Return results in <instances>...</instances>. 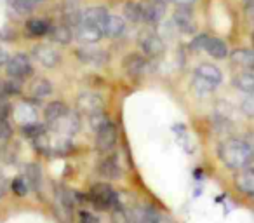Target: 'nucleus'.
<instances>
[{
	"mask_svg": "<svg viewBox=\"0 0 254 223\" xmlns=\"http://www.w3.org/2000/svg\"><path fill=\"white\" fill-rule=\"evenodd\" d=\"M218 157L228 169L240 171L254 162V149L249 142L242 138H230L223 142L218 149Z\"/></svg>",
	"mask_w": 254,
	"mask_h": 223,
	"instance_id": "obj_1",
	"label": "nucleus"
},
{
	"mask_svg": "<svg viewBox=\"0 0 254 223\" xmlns=\"http://www.w3.org/2000/svg\"><path fill=\"white\" fill-rule=\"evenodd\" d=\"M223 75L221 70L218 67L211 63H202L200 67H197L193 77V85L202 92H211L221 84Z\"/></svg>",
	"mask_w": 254,
	"mask_h": 223,
	"instance_id": "obj_2",
	"label": "nucleus"
},
{
	"mask_svg": "<svg viewBox=\"0 0 254 223\" xmlns=\"http://www.w3.org/2000/svg\"><path fill=\"white\" fill-rule=\"evenodd\" d=\"M89 199L92 201V204L98 209H115L119 208V195L115 194L112 187L108 183H96L94 187L91 188V194H89Z\"/></svg>",
	"mask_w": 254,
	"mask_h": 223,
	"instance_id": "obj_3",
	"label": "nucleus"
},
{
	"mask_svg": "<svg viewBox=\"0 0 254 223\" xmlns=\"http://www.w3.org/2000/svg\"><path fill=\"white\" fill-rule=\"evenodd\" d=\"M103 108H105V101L103 98L98 94V92H92V91H84L78 94L77 98V112L80 115H96V114H101Z\"/></svg>",
	"mask_w": 254,
	"mask_h": 223,
	"instance_id": "obj_4",
	"label": "nucleus"
},
{
	"mask_svg": "<svg viewBox=\"0 0 254 223\" xmlns=\"http://www.w3.org/2000/svg\"><path fill=\"white\" fill-rule=\"evenodd\" d=\"M5 68H7V75L14 78H28L32 77L33 74V67L30 58L26 56L25 53H18L14 56L9 58V61L5 63Z\"/></svg>",
	"mask_w": 254,
	"mask_h": 223,
	"instance_id": "obj_5",
	"label": "nucleus"
},
{
	"mask_svg": "<svg viewBox=\"0 0 254 223\" xmlns=\"http://www.w3.org/2000/svg\"><path fill=\"white\" fill-rule=\"evenodd\" d=\"M78 112H71L68 110L66 114L61 115L60 119H56L54 122H51V129H53L56 135L61 136H73L75 133L80 129V119H78Z\"/></svg>",
	"mask_w": 254,
	"mask_h": 223,
	"instance_id": "obj_6",
	"label": "nucleus"
},
{
	"mask_svg": "<svg viewBox=\"0 0 254 223\" xmlns=\"http://www.w3.org/2000/svg\"><path fill=\"white\" fill-rule=\"evenodd\" d=\"M115 143H117V128L113 122L106 121L96 131V150L99 153H108L113 150Z\"/></svg>",
	"mask_w": 254,
	"mask_h": 223,
	"instance_id": "obj_7",
	"label": "nucleus"
},
{
	"mask_svg": "<svg viewBox=\"0 0 254 223\" xmlns=\"http://www.w3.org/2000/svg\"><path fill=\"white\" fill-rule=\"evenodd\" d=\"M139 46H141L143 53L148 58H152V60L160 58L164 54V51H166V44L155 32H143L139 35Z\"/></svg>",
	"mask_w": 254,
	"mask_h": 223,
	"instance_id": "obj_8",
	"label": "nucleus"
},
{
	"mask_svg": "<svg viewBox=\"0 0 254 223\" xmlns=\"http://www.w3.org/2000/svg\"><path fill=\"white\" fill-rule=\"evenodd\" d=\"M77 58L82 63L92 65V67H101L108 61V53L101 47H96L94 44H84L77 49Z\"/></svg>",
	"mask_w": 254,
	"mask_h": 223,
	"instance_id": "obj_9",
	"label": "nucleus"
},
{
	"mask_svg": "<svg viewBox=\"0 0 254 223\" xmlns=\"http://www.w3.org/2000/svg\"><path fill=\"white\" fill-rule=\"evenodd\" d=\"M141 12H143V21L148 25H155L164 18L167 11V4L164 0H141Z\"/></svg>",
	"mask_w": 254,
	"mask_h": 223,
	"instance_id": "obj_10",
	"label": "nucleus"
},
{
	"mask_svg": "<svg viewBox=\"0 0 254 223\" xmlns=\"http://www.w3.org/2000/svg\"><path fill=\"white\" fill-rule=\"evenodd\" d=\"M103 37H105L103 30L96 25H91V23L80 21L75 26V39L80 44H98Z\"/></svg>",
	"mask_w": 254,
	"mask_h": 223,
	"instance_id": "obj_11",
	"label": "nucleus"
},
{
	"mask_svg": "<svg viewBox=\"0 0 254 223\" xmlns=\"http://www.w3.org/2000/svg\"><path fill=\"white\" fill-rule=\"evenodd\" d=\"M33 54H35L37 61L47 68L58 67L61 61V53L54 46H49V44H39V46H35Z\"/></svg>",
	"mask_w": 254,
	"mask_h": 223,
	"instance_id": "obj_12",
	"label": "nucleus"
},
{
	"mask_svg": "<svg viewBox=\"0 0 254 223\" xmlns=\"http://www.w3.org/2000/svg\"><path fill=\"white\" fill-rule=\"evenodd\" d=\"M233 183L240 194L247 195V197H254V166H247L237 171Z\"/></svg>",
	"mask_w": 254,
	"mask_h": 223,
	"instance_id": "obj_13",
	"label": "nucleus"
},
{
	"mask_svg": "<svg viewBox=\"0 0 254 223\" xmlns=\"http://www.w3.org/2000/svg\"><path fill=\"white\" fill-rule=\"evenodd\" d=\"M174 23H176L178 30L183 33H193L197 30L190 5H178L176 11H174Z\"/></svg>",
	"mask_w": 254,
	"mask_h": 223,
	"instance_id": "obj_14",
	"label": "nucleus"
},
{
	"mask_svg": "<svg viewBox=\"0 0 254 223\" xmlns=\"http://www.w3.org/2000/svg\"><path fill=\"white\" fill-rule=\"evenodd\" d=\"M122 67L127 75H131V77L136 78V77H141V75L148 70V61H146V58H143L141 54L131 53V54H127L126 60L122 61Z\"/></svg>",
	"mask_w": 254,
	"mask_h": 223,
	"instance_id": "obj_15",
	"label": "nucleus"
},
{
	"mask_svg": "<svg viewBox=\"0 0 254 223\" xmlns=\"http://www.w3.org/2000/svg\"><path fill=\"white\" fill-rule=\"evenodd\" d=\"M82 18V11H80V4L78 0H64L63 2V23L71 28L80 23Z\"/></svg>",
	"mask_w": 254,
	"mask_h": 223,
	"instance_id": "obj_16",
	"label": "nucleus"
},
{
	"mask_svg": "<svg viewBox=\"0 0 254 223\" xmlns=\"http://www.w3.org/2000/svg\"><path fill=\"white\" fill-rule=\"evenodd\" d=\"M103 33H105V37H110V39H119V37H122L126 33V21L120 16L110 14L106 18L105 26H103Z\"/></svg>",
	"mask_w": 254,
	"mask_h": 223,
	"instance_id": "obj_17",
	"label": "nucleus"
},
{
	"mask_svg": "<svg viewBox=\"0 0 254 223\" xmlns=\"http://www.w3.org/2000/svg\"><path fill=\"white\" fill-rule=\"evenodd\" d=\"M108 11L105 7H87L84 12H82V18L80 21H85V23H91V25H96L103 30L106 23V18H108Z\"/></svg>",
	"mask_w": 254,
	"mask_h": 223,
	"instance_id": "obj_18",
	"label": "nucleus"
},
{
	"mask_svg": "<svg viewBox=\"0 0 254 223\" xmlns=\"http://www.w3.org/2000/svg\"><path fill=\"white\" fill-rule=\"evenodd\" d=\"M132 223H162V218L159 216V213L150 206L145 208H136L131 215Z\"/></svg>",
	"mask_w": 254,
	"mask_h": 223,
	"instance_id": "obj_19",
	"label": "nucleus"
},
{
	"mask_svg": "<svg viewBox=\"0 0 254 223\" xmlns=\"http://www.w3.org/2000/svg\"><path fill=\"white\" fill-rule=\"evenodd\" d=\"M51 92H53V84H51V80H47V78H44V77L37 78L32 84V87H30V96H32L35 101L46 99L47 96H51Z\"/></svg>",
	"mask_w": 254,
	"mask_h": 223,
	"instance_id": "obj_20",
	"label": "nucleus"
},
{
	"mask_svg": "<svg viewBox=\"0 0 254 223\" xmlns=\"http://www.w3.org/2000/svg\"><path fill=\"white\" fill-rule=\"evenodd\" d=\"M99 174L108 178V180H113V178L120 176V166H119L117 155H108L101 160V164H99Z\"/></svg>",
	"mask_w": 254,
	"mask_h": 223,
	"instance_id": "obj_21",
	"label": "nucleus"
},
{
	"mask_svg": "<svg viewBox=\"0 0 254 223\" xmlns=\"http://www.w3.org/2000/svg\"><path fill=\"white\" fill-rule=\"evenodd\" d=\"M14 119L19 122V124H28V122H35L37 121V112L30 103L23 101L19 103L14 108Z\"/></svg>",
	"mask_w": 254,
	"mask_h": 223,
	"instance_id": "obj_22",
	"label": "nucleus"
},
{
	"mask_svg": "<svg viewBox=\"0 0 254 223\" xmlns=\"http://www.w3.org/2000/svg\"><path fill=\"white\" fill-rule=\"evenodd\" d=\"M73 30L75 28H71V26H68L63 23V25H60V26H53L49 33H51V37H53L54 42L61 44V46H66V44H70L71 39L75 37Z\"/></svg>",
	"mask_w": 254,
	"mask_h": 223,
	"instance_id": "obj_23",
	"label": "nucleus"
},
{
	"mask_svg": "<svg viewBox=\"0 0 254 223\" xmlns=\"http://www.w3.org/2000/svg\"><path fill=\"white\" fill-rule=\"evenodd\" d=\"M232 61L240 68L254 70V51L251 49H237L232 53Z\"/></svg>",
	"mask_w": 254,
	"mask_h": 223,
	"instance_id": "obj_24",
	"label": "nucleus"
},
{
	"mask_svg": "<svg viewBox=\"0 0 254 223\" xmlns=\"http://www.w3.org/2000/svg\"><path fill=\"white\" fill-rule=\"evenodd\" d=\"M51 32V25L46 21V19H39L33 18L26 21V33L32 37H44Z\"/></svg>",
	"mask_w": 254,
	"mask_h": 223,
	"instance_id": "obj_25",
	"label": "nucleus"
},
{
	"mask_svg": "<svg viewBox=\"0 0 254 223\" xmlns=\"http://www.w3.org/2000/svg\"><path fill=\"white\" fill-rule=\"evenodd\" d=\"M205 51H207L209 56H212L214 60H225V58L228 56V47H226V44L223 42L221 39H211V37H209Z\"/></svg>",
	"mask_w": 254,
	"mask_h": 223,
	"instance_id": "obj_26",
	"label": "nucleus"
},
{
	"mask_svg": "<svg viewBox=\"0 0 254 223\" xmlns=\"http://www.w3.org/2000/svg\"><path fill=\"white\" fill-rule=\"evenodd\" d=\"M233 85H235L239 91L246 92V94H254V74L244 72V74L235 75Z\"/></svg>",
	"mask_w": 254,
	"mask_h": 223,
	"instance_id": "obj_27",
	"label": "nucleus"
},
{
	"mask_svg": "<svg viewBox=\"0 0 254 223\" xmlns=\"http://www.w3.org/2000/svg\"><path fill=\"white\" fill-rule=\"evenodd\" d=\"M68 112V106L64 105L63 101H51L49 105L46 106V112H44V115H46V122L47 124H51V122H54L56 119H60L61 115H64Z\"/></svg>",
	"mask_w": 254,
	"mask_h": 223,
	"instance_id": "obj_28",
	"label": "nucleus"
},
{
	"mask_svg": "<svg viewBox=\"0 0 254 223\" xmlns=\"http://www.w3.org/2000/svg\"><path fill=\"white\" fill-rule=\"evenodd\" d=\"M25 178L28 181L30 188L39 190L40 185H42V171H40L39 164H28L25 169Z\"/></svg>",
	"mask_w": 254,
	"mask_h": 223,
	"instance_id": "obj_29",
	"label": "nucleus"
},
{
	"mask_svg": "<svg viewBox=\"0 0 254 223\" xmlns=\"http://www.w3.org/2000/svg\"><path fill=\"white\" fill-rule=\"evenodd\" d=\"M124 18L129 19L131 23L143 21L141 4L139 2H126V5H124Z\"/></svg>",
	"mask_w": 254,
	"mask_h": 223,
	"instance_id": "obj_30",
	"label": "nucleus"
},
{
	"mask_svg": "<svg viewBox=\"0 0 254 223\" xmlns=\"http://www.w3.org/2000/svg\"><path fill=\"white\" fill-rule=\"evenodd\" d=\"M47 131V128L44 124H40V122H28V124H23L21 126V133L26 136V138L30 140H35L39 138L40 135H44V133Z\"/></svg>",
	"mask_w": 254,
	"mask_h": 223,
	"instance_id": "obj_31",
	"label": "nucleus"
},
{
	"mask_svg": "<svg viewBox=\"0 0 254 223\" xmlns=\"http://www.w3.org/2000/svg\"><path fill=\"white\" fill-rule=\"evenodd\" d=\"M11 188H12V192L18 195V197H25V195L28 194V190H30V185H28V181H26L25 176H18V178H14V180H12Z\"/></svg>",
	"mask_w": 254,
	"mask_h": 223,
	"instance_id": "obj_32",
	"label": "nucleus"
},
{
	"mask_svg": "<svg viewBox=\"0 0 254 223\" xmlns=\"http://www.w3.org/2000/svg\"><path fill=\"white\" fill-rule=\"evenodd\" d=\"M21 92V78H9L7 82H4V94L7 96H16Z\"/></svg>",
	"mask_w": 254,
	"mask_h": 223,
	"instance_id": "obj_33",
	"label": "nucleus"
},
{
	"mask_svg": "<svg viewBox=\"0 0 254 223\" xmlns=\"http://www.w3.org/2000/svg\"><path fill=\"white\" fill-rule=\"evenodd\" d=\"M240 110H242L247 117H254V94H249L247 98L242 99V103H240Z\"/></svg>",
	"mask_w": 254,
	"mask_h": 223,
	"instance_id": "obj_34",
	"label": "nucleus"
},
{
	"mask_svg": "<svg viewBox=\"0 0 254 223\" xmlns=\"http://www.w3.org/2000/svg\"><path fill=\"white\" fill-rule=\"evenodd\" d=\"M35 5H37V0H14V7L18 9V12H21V14L30 12Z\"/></svg>",
	"mask_w": 254,
	"mask_h": 223,
	"instance_id": "obj_35",
	"label": "nucleus"
},
{
	"mask_svg": "<svg viewBox=\"0 0 254 223\" xmlns=\"http://www.w3.org/2000/svg\"><path fill=\"white\" fill-rule=\"evenodd\" d=\"M112 218H113V223H132L131 222V216H127L126 213H124V209L120 208H115L112 213Z\"/></svg>",
	"mask_w": 254,
	"mask_h": 223,
	"instance_id": "obj_36",
	"label": "nucleus"
},
{
	"mask_svg": "<svg viewBox=\"0 0 254 223\" xmlns=\"http://www.w3.org/2000/svg\"><path fill=\"white\" fill-rule=\"evenodd\" d=\"M207 40H209L207 35H198V37H195L193 42H191V49H195V51H202V49H204L205 51Z\"/></svg>",
	"mask_w": 254,
	"mask_h": 223,
	"instance_id": "obj_37",
	"label": "nucleus"
},
{
	"mask_svg": "<svg viewBox=\"0 0 254 223\" xmlns=\"http://www.w3.org/2000/svg\"><path fill=\"white\" fill-rule=\"evenodd\" d=\"M12 136V128L5 121H0V140H9Z\"/></svg>",
	"mask_w": 254,
	"mask_h": 223,
	"instance_id": "obj_38",
	"label": "nucleus"
},
{
	"mask_svg": "<svg viewBox=\"0 0 254 223\" xmlns=\"http://www.w3.org/2000/svg\"><path fill=\"white\" fill-rule=\"evenodd\" d=\"M78 223H99V220L94 215H91V213L82 211L80 216H78Z\"/></svg>",
	"mask_w": 254,
	"mask_h": 223,
	"instance_id": "obj_39",
	"label": "nucleus"
},
{
	"mask_svg": "<svg viewBox=\"0 0 254 223\" xmlns=\"http://www.w3.org/2000/svg\"><path fill=\"white\" fill-rule=\"evenodd\" d=\"M9 105L4 101V99L0 98V121H5L7 119V115H9Z\"/></svg>",
	"mask_w": 254,
	"mask_h": 223,
	"instance_id": "obj_40",
	"label": "nucleus"
},
{
	"mask_svg": "<svg viewBox=\"0 0 254 223\" xmlns=\"http://www.w3.org/2000/svg\"><path fill=\"white\" fill-rule=\"evenodd\" d=\"M9 61V56H7V51L4 49V47L0 46V67H2V65H5Z\"/></svg>",
	"mask_w": 254,
	"mask_h": 223,
	"instance_id": "obj_41",
	"label": "nucleus"
},
{
	"mask_svg": "<svg viewBox=\"0 0 254 223\" xmlns=\"http://www.w3.org/2000/svg\"><path fill=\"white\" fill-rule=\"evenodd\" d=\"M178 5H191L195 2V0H174Z\"/></svg>",
	"mask_w": 254,
	"mask_h": 223,
	"instance_id": "obj_42",
	"label": "nucleus"
},
{
	"mask_svg": "<svg viewBox=\"0 0 254 223\" xmlns=\"http://www.w3.org/2000/svg\"><path fill=\"white\" fill-rule=\"evenodd\" d=\"M253 44H254V33H253Z\"/></svg>",
	"mask_w": 254,
	"mask_h": 223,
	"instance_id": "obj_43",
	"label": "nucleus"
},
{
	"mask_svg": "<svg viewBox=\"0 0 254 223\" xmlns=\"http://www.w3.org/2000/svg\"><path fill=\"white\" fill-rule=\"evenodd\" d=\"M37 2H42V0H37Z\"/></svg>",
	"mask_w": 254,
	"mask_h": 223,
	"instance_id": "obj_44",
	"label": "nucleus"
}]
</instances>
